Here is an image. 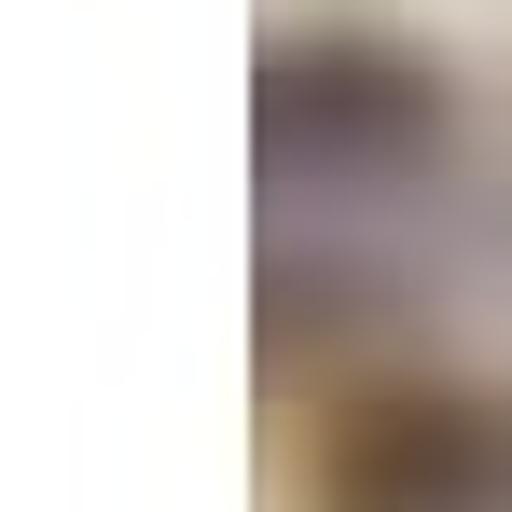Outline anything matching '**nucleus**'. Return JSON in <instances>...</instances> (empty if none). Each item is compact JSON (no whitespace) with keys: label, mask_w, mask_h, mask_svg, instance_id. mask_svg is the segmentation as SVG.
Listing matches in <instances>:
<instances>
[{"label":"nucleus","mask_w":512,"mask_h":512,"mask_svg":"<svg viewBox=\"0 0 512 512\" xmlns=\"http://www.w3.org/2000/svg\"><path fill=\"white\" fill-rule=\"evenodd\" d=\"M250 153L277 194H402L443 153V70L374 28L277 42L250 84Z\"/></svg>","instance_id":"f257e3e1"},{"label":"nucleus","mask_w":512,"mask_h":512,"mask_svg":"<svg viewBox=\"0 0 512 512\" xmlns=\"http://www.w3.org/2000/svg\"><path fill=\"white\" fill-rule=\"evenodd\" d=\"M319 512H512V416L471 388H374L305 457Z\"/></svg>","instance_id":"f03ea898"}]
</instances>
